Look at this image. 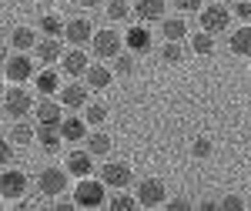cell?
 Segmentation results:
<instances>
[{"instance_id":"f35d334b","label":"cell","mask_w":251,"mask_h":211,"mask_svg":"<svg viewBox=\"0 0 251 211\" xmlns=\"http://www.w3.org/2000/svg\"><path fill=\"white\" fill-rule=\"evenodd\" d=\"M234 14H238L241 20H251V3H238V7H234Z\"/></svg>"},{"instance_id":"8fae6325","label":"cell","mask_w":251,"mask_h":211,"mask_svg":"<svg viewBox=\"0 0 251 211\" xmlns=\"http://www.w3.org/2000/svg\"><path fill=\"white\" fill-rule=\"evenodd\" d=\"M37 141L47 148V151H54L60 148V141H64V131H60V121H37Z\"/></svg>"},{"instance_id":"f6af8a7d","label":"cell","mask_w":251,"mask_h":211,"mask_svg":"<svg viewBox=\"0 0 251 211\" xmlns=\"http://www.w3.org/2000/svg\"><path fill=\"white\" fill-rule=\"evenodd\" d=\"M225 3H228V0H225Z\"/></svg>"},{"instance_id":"f546056e","label":"cell","mask_w":251,"mask_h":211,"mask_svg":"<svg viewBox=\"0 0 251 211\" xmlns=\"http://www.w3.org/2000/svg\"><path fill=\"white\" fill-rule=\"evenodd\" d=\"M161 60H164V64H181V60H184L181 40H168V44L161 47Z\"/></svg>"},{"instance_id":"60d3db41","label":"cell","mask_w":251,"mask_h":211,"mask_svg":"<svg viewBox=\"0 0 251 211\" xmlns=\"http://www.w3.org/2000/svg\"><path fill=\"white\" fill-rule=\"evenodd\" d=\"M7 57H10V54H7V47L0 44V64H7Z\"/></svg>"},{"instance_id":"30bf717a","label":"cell","mask_w":251,"mask_h":211,"mask_svg":"<svg viewBox=\"0 0 251 211\" xmlns=\"http://www.w3.org/2000/svg\"><path fill=\"white\" fill-rule=\"evenodd\" d=\"M94 27H91V20L87 17H74V20H67V27H64V37L71 40L74 47H84V44H91L94 40V34H91Z\"/></svg>"},{"instance_id":"44dd1931","label":"cell","mask_w":251,"mask_h":211,"mask_svg":"<svg viewBox=\"0 0 251 211\" xmlns=\"http://www.w3.org/2000/svg\"><path fill=\"white\" fill-rule=\"evenodd\" d=\"M37 91H40V94H47V97L57 94V91H60V74H57V71H50V67L40 71V74H37Z\"/></svg>"},{"instance_id":"6da1fadb","label":"cell","mask_w":251,"mask_h":211,"mask_svg":"<svg viewBox=\"0 0 251 211\" xmlns=\"http://www.w3.org/2000/svg\"><path fill=\"white\" fill-rule=\"evenodd\" d=\"M67 185H71V171L67 168H44L37 178V191L44 198H60L67 191Z\"/></svg>"},{"instance_id":"9a60e30c","label":"cell","mask_w":251,"mask_h":211,"mask_svg":"<svg viewBox=\"0 0 251 211\" xmlns=\"http://www.w3.org/2000/svg\"><path fill=\"white\" fill-rule=\"evenodd\" d=\"M64 168H67L71 174H77V178H87V174H91V168H94V154L87 151V148H84V151H71Z\"/></svg>"},{"instance_id":"4dcf8cb0","label":"cell","mask_w":251,"mask_h":211,"mask_svg":"<svg viewBox=\"0 0 251 211\" xmlns=\"http://www.w3.org/2000/svg\"><path fill=\"white\" fill-rule=\"evenodd\" d=\"M34 137H37V134H34V128L24 124V121H17V124L10 128V141H14V144H30Z\"/></svg>"},{"instance_id":"ba28073f","label":"cell","mask_w":251,"mask_h":211,"mask_svg":"<svg viewBox=\"0 0 251 211\" xmlns=\"http://www.w3.org/2000/svg\"><path fill=\"white\" fill-rule=\"evenodd\" d=\"M91 44H94V54H97V57H117V54L124 51V37L117 34L114 27H107V30H97Z\"/></svg>"},{"instance_id":"2e32d148","label":"cell","mask_w":251,"mask_h":211,"mask_svg":"<svg viewBox=\"0 0 251 211\" xmlns=\"http://www.w3.org/2000/svg\"><path fill=\"white\" fill-rule=\"evenodd\" d=\"M84 77H87V87H94V91H104V87L114 80V71H111V67H104V64H91V67L84 71Z\"/></svg>"},{"instance_id":"ac0fdd59","label":"cell","mask_w":251,"mask_h":211,"mask_svg":"<svg viewBox=\"0 0 251 211\" xmlns=\"http://www.w3.org/2000/svg\"><path fill=\"white\" fill-rule=\"evenodd\" d=\"M60 131H64V141H87V121L84 117H64Z\"/></svg>"},{"instance_id":"d590c367","label":"cell","mask_w":251,"mask_h":211,"mask_svg":"<svg viewBox=\"0 0 251 211\" xmlns=\"http://www.w3.org/2000/svg\"><path fill=\"white\" fill-rule=\"evenodd\" d=\"M131 47H134V54H137V51H148V47H151L148 30H137V34H131Z\"/></svg>"},{"instance_id":"8992f818","label":"cell","mask_w":251,"mask_h":211,"mask_svg":"<svg viewBox=\"0 0 251 211\" xmlns=\"http://www.w3.org/2000/svg\"><path fill=\"white\" fill-rule=\"evenodd\" d=\"M3 111L10 117H17V121H24L27 114H34V97H30V91L10 87V91L3 94Z\"/></svg>"},{"instance_id":"4fadbf2b","label":"cell","mask_w":251,"mask_h":211,"mask_svg":"<svg viewBox=\"0 0 251 211\" xmlns=\"http://www.w3.org/2000/svg\"><path fill=\"white\" fill-rule=\"evenodd\" d=\"M60 64H64V74H67V77H80L87 67H91V60H87V54H84L80 47H74V51H64Z\"/></svg>"},{"instance_id":"7bdbcfd3","label":"cell","mask_w":251,"mask_h":211,"mask_svg":"<svg viewBox=\"0 0 251 211\" xmlns=\"http://www.w3.org/2000/svg\"><path fill=\"white\" fill-rule=\"evenodd\" d=\"M0 37H3V24H0Z\"/></svg>"},{"instance_id":"836d02e7","label":"cell","mask_w":251,"mask_h":211,"mask_svg":"<svg viewBox=\"0 0 251 211\" xmlns=\"http://www.w3.org/2000/svg\"><path fill=\"white\" fill-rule=\"evenodd\" d=\"M7 164H14V141L0 137V168H7Z\"/></svg>"},{"instance_id":"484cf974","label":"cell","mask_w":251,"mask_h":211,"mask_svg":"<svg viewBox=\"0 0 251 211\" xmlns=\"http://www.w3.org/2000/svg\"><path fill=\"white\" fill-rule=\"evenodd\" d=\"M111 205V211H134V208H141V201H137V194H124V188L107 201Z\"/></svg>"},{"instance_id":"83f0119b","label":"cell","mask_w":251,"mask_h":211,"mask_svg":"<svg viewBox=\"0 0 251 211\" xmlns=\"http://www.w3.org/2000/svg\"><path fill=\"white\" fill-rule=\"evenodd\" d=\"M64 27H67V24H64L57 14H44V17H40V30H44L47 37H60V34H64Z\"/></svg>"},{"instance_id":"e575fe53","label":"cell","mask_w":251,"mask_h":211,"mask_svg":"<svg viewBox=\"0 0 251 211\" xmlns=\"http://www.w3.org/2000/svg\"><path fill=\"white\" fill-rule=\"evenodd\" d=\"M218 208H228V211H241V208H245V198H241V194H225V198L218 201Z\"/></svg>"},{"instance_id":"74e56055","label":"cell","mask_w":251,"mask_h":211,"mask_svg":"<svg viewBox=\"0 0 251 211\" xmlns=\"http://www.w3.org/2000/svg\"><path fill=\"white\" fill-rule=\"evenodd\" d=\"M168 208H171V211H188V208H191V201H188V198H171Z\"/></svg>"},{"instance_id":"7c38bea8","label":"cell","mask_w":251,"mask_h":211,"mask_svg":"<svg viewBox=\"0 0 251 211\" xmlns=\"http://www.w3.org/2000/svg\"><path fill=\"white\" fill-rule=\"evenodd\" d=\"M60 104L71 111L87 107V84H60Z\"/></svg>"},{"instance_id":"603a6c76","label":"cell","mask_w":251,"mask_h":211,"mask_svg":"<svg viewBox=\"0 0 251 211\" xmlns=\"http://www.w3.org/2000/svg\"><path fill=\"white\" fill-rule=\"evenodd\" d=\"M10 44H14V51H24V54H27V51L37 44V34H34L30 27H17V30L10 34Z\"/></svg>"},{"instance_id":"5b68a950","label":"cell","mask_w":251,"mask_h":211,"mask_svg":"<svg viewBox=\"0 0 251 211\" xmlns=\"http://www.w3.org/2000/svg\"><path fill=\"white\" fill-rule=\"evenodd\" d=\"M137 201H141V208H161V205H168V188H164V181H161V178H144V181L137 185Z\"/></svg>"},{"instance_id":"ab89813d","label":"cell","mask_w":251,"mask_h":211,"mask_svg":"<svg viewBox=\"0 0 251 211\" xmlns=\"http://www.w3.org/2000/svg\"><path fill=\"white\" fill-rule=\"evenodd\" d=\"M54 208H57V211H74V208H77V201H57Z\"/></svg>"},{"instance_id":"ffe728a7","label":"cell","mask_w":251,"mask_h":211,"mask_svg":"<svg viewBox=\"0 0 251 211\" xmlns=\"http://www.w3.org/2000/svg\"><path fill=\"white\" fill-rule=\"evenodd\" d=\"M34 114H37V121H64V117H60V104H57V101H50L47 94L34 104Z\"/></svg>"},{"instance_id":"cb8c5ba5","label":"cell","mask_w":251,"mask_h":211,"mask_svg":"<svg viewBox=\"0 0 251 211\" xmlns=\"http://www.w3.org/2000/svg\"><path fill=\"white\" fill-rule=\"evenodd\" d=\"M184 30H188V27H184L181 17H164L161 20V34H164V40H181Z\"/></svg>"},{"instance_id":"5bb4252c","label":"cell","mask_w":251,"mask_h":211,"mask_svg":"<svg viewBox=\"0 0 251 211\" xmlns=\"http://www.w3.org/2000/svg\"><path fill=\"white\" fill-rule=\"evenodd\" d=\"M134 14L144 20V24H148V20H157V24H161V20L168 17V3H164V0H137Z\"/></svg>"},{"instance_id":"8d00e7d4","label":"cell","mask_w":251,"mask_h":211,"mask_svg":"<svg viewBox=\"0 0 251 211\" xmlns=\"http://www.w3.org/2000/svg\"><path fill=\"white\" fill-rule=\"evenodd\" d=\"M171 3L177 7V10H184V14H191V10H198V7H201L204 0H171Z\"/></svg>"},{"instance_id":"d6986e66","label":"cell","mask_w":251,"mask_h":211,"mask_svg":"<svg viewBox=\"0 0 251 211\" xmlns=\"http://www.w3.org/2000/svg\"><path fill=\"white\" fill-rule=\"evenodd\" d=\"M231 51L238 54V57H251V27H238V30H231Z\"/></svg>"},{"instance_id":"277c9868","label":"cell","mask_w":251,"mask_h":211,"mask_svg":"<svg viewBox=\"0 0 251 211\" xmlns=\"http://www.w3.org/2000/svg\"><path fill=\"white\" fill-rule=\"evenodd\" d=\"M27 191V174L17 168H0V198L3 201H20Z\"/></svg>"},{"instance_id":"d6a6232c","label":"cell","mask_w":251,"mask_h":211,"mask_svg":"<svg viewBox=\"0 0 251 211\" xmlns=\"http://www.w3.org/2000/svg\"><path fill=\"white\" fill-rule=\"evenodd\" d=\"M211 151H214V144L208 141V137H198V141L191 144V154H194V158H211Z\"/></svg>"},{"instance_id":"1f68e13d","label":"cell","mask_w":251,"mask_h":211,"mask_svg":"<svg viewBox=\"0 0 251 211\" xmlns=\"http://www.w3.org/2000/svg\"><path fill=\"white\" fill-rule=\"evenodd\" d=\"M104 117H107V107H104V104H91V107L84 111V121H87V124H100Z\"/></svg>"},{"instance_id":"ee69618b","label":"cell","mask_w":251,"mask_h":211,"mask_svg":"<svg viewBox=\"0 0 251 211\" xmlns=\"http://www.w3.org/2000/svg\"><path fill=\"white\" fill-rule=\"evenodd\" d=\"M0 121H3V114H0Z\"/></svg>"},{"instance_id":"7a4b0ae2","label":"cell","mask_w":251,"mask_h":211,"mask_svg":"<svg viewBox=\"0 0 251 211\" xmlns=\"http://www.w3.org/2000/svg\"><path fill=\"white\" fill-rule=\"evenodd\" d=\"M104 191H107V185L94 181L87 174V178H80L77 188H74V201H77V208H100L104 205Z\"/></svg>"},{"instance_id":"52a82bcc","label":"cell","mask_w":251,"mask_h":211,"mask_svg":"<svg viewBox=\"0 0 251 211\" xmlns=\"http://www.w3.org/2000/svg\"><path fill=\"white\" fill-rule=\"evenodd\" d=\"M100 181L107 185V188H127L131 181H134V171H131V164H124V161H111V164H100Z\"/></svg>"},{"instance_id":"b9f144b4","label":"cell","mask_w":251,"mask_h":211,"mask_svg":"<svg viewBox=\"0 0 251 211\" xmlns=\"http://www.w3.org/2000/svg\"><path fill=\"white\" fill-rule=\"evenodd\" d=\"M84 7H97V3H104V0H80Z\"/></svg>"},{"instance_id":"f1b7e54d","label":"cell","mask_w":251,"mask_h":211,"mask_svg":"<svg viewBox=\"0 0 251 211\" xmlns=\"http://www.w3.org/2000/svg\"><path fill=\"white\" fill-rule=\"evenodd\" d=\"M137 54H134V51H121V54H117V57H114V71H117V74H134V71H137Z\"/></svg>"},{"instance_id":"3957f363","label":"cell","mask_w":251,"mask_h":211,"mask_svg":"<svg viewBox=\"0 0 251 211\" xmlns=\"http://www.w3.org/2000/svg\"><path fill=\"white\" fill-rule=\"evenodd\" d=\"M231 27V10L225 7V0L221 3H208V7H201V30H208V34H221V30H228Z\"/></svg>"},{"instance_id":"d4e9b609","label":"cell","mask_w":251,"mask_h":211,"mask_svg":"<svg viewBox=\"0 0 251 211\" xmlns=\"http://www.w3.org/2000/svg\"><path fill=\"white\" fill-rule=\"evenodd\" d=\"M191 51H194V54H201V57L214 54V34H208V30H198V34L191 37Z\"/></svg>"},{"instance_id":"7402d4cb","label":"cell","mask_w":251,"mask_h":211,"mask_svg":"<svg viewBox=\"0 0 251 211\" xmlns=\"http://www.w3.org/2000/svg\"><path fill=\"white\" fill-rule=\"evenodd\" d=\"M87 151L94 154V158H107V154H111V134L94 131V134L87 137Z\"/></svg>"},{"instance_id":"e0dca14e","label":"cell","mask_w":251,"mask_h":211,"mask_svg":"<svg viewBox=\"0 0 251 211\" xmlns=\"http://www.w3.org/2000/svg\"><path fill=\"white\" fill-rule=\"evenodd\" d=\"M37 57L44 60V64H57V60L64 57V44H60L57 37H44V40H37Z\"/></svg>"},{"instance_id":"9c48e42d","label":"cell","mask_w":251,"mask_h":211,"mask_svg":"<svg viewBox=\"0 0 251 211\" xmlns=\"http://www.w3.org/2000/svg\"><path fill=\"white\" fill-rule=\"evenodd\" d=\"M3 74H7V80H10V84H24V80H30V77H34V60L24 57V51H17L14 57H7Z\"/></svg>"},{"instance_id":"4316f807","label":"cell","mask_w":251,"mask_h":211,"mask_svg":"<svg viewBox=\"0 0 251 211\" xmlns=\"http://www.w3.org/2000/svg\"><path fill=\"white\" fill-rule=\"evenodd\" d=\"M134 14V7L127 3V0H114V3H107V20L111 24H121V20H127Z\"/></svg>"}]
</instances>
